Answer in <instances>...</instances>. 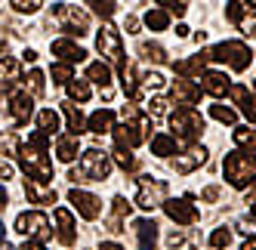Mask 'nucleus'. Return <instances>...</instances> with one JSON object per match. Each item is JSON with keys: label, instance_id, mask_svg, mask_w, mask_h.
Listing matches in <instances>:
<instances>
[{"label": "nucleus", "instance_id": "nucleus-1", "mask_svg": "<svg viewBox=\"0 0 256 250\" xmlns=\"http://www.w3.org/2000/svg\"><path fill=\"white\" fill-rule=\"evenodd\" d=\"M46 148H50V136H44L40 130L31 133L25 146H19L22 170L28 173V180H34V182H50L52 180V164L46 160Z\"/></svg>", "mask_w": 256, "mask_h": 250}, {"label": "nucleus", "instance_id": "nucleus-2", "mask_svg": "<svg viewBox=\"0 0 256 250\" xmlns=\"http://www.w3.org/2000/svg\"><path fill=\"white\" fill-rule=\"evenodd\" d=\"M108 173H112V158L99 148H86L80 154V164L71 167L68 180L71 182H102L108 180Z\"/></svg>", "mask_w": 256, "mask_h": 250}, {"label": "nucleus", "instance_id": "nucleus-3", "mask_svg": "<svg viewBox=\"0 0 256 250\" xmlns=\"http://www.w3.org/2000/svg\"><path fill=\"white\" fill-rule=\"evenodd\" d=\"M222 170H226L228 186H234V188H247V186L256 182V158H253V154L232 152V154L226 158Z\"/></svg>", "mask_w": 256, "mask_h": 250}, {"label": "nucleus", "instance_id": "nucleus-4", "mask_svg": "<svg viewBox=\"0 0 256 250\" xmlns=\"http://www.w3.org/2000/svg\"><path fill=\"white\" fill-rule=\"evenodd\" d=\"M170 127L176 130V136L186 142H194V139H200V133H204V118H200L194 108H188V105H182V108H176L173 114H170ZM173 136V139H176Z\"/></svg>", "mask_w": 256, "mask_h": 250}, {"label": "nucleus", "instance_id": "nucleus-5", "mask_svg": "<svg viewBox=\"0 0 256 250\" xmlns=\"http://www.w3.org/2000/svg\"><path fill=\"white\" fill-rule=\"evenodd\" d=\"M50 22H52V25H59V28H62V31H68V34H78V38L90 34V16H86L80 6L59 4L56 10H52Z\"/></svg>", "mask_w": 256, "mask_h": 250}, {"label": "nucleus", "instance_id": "nucleus-6", "mask_svg": "<svg viewBox=\"0 0 256 250\" xmlns=\"http://www.w3.org/2000/svg\"><path fill=\"white\" fill-rule=\"evenodd\" d=\"M96 46H99V52L105 56V62L108 65H114V68H126V62H124V46H120V31L114 28V25H102V31H99V38H96Z\"/></svg>", "mask_w": 256, "mask_h": 250}, {"label": "nucleus", "instance_id": "nucleus-7", "mask_svg": "<svg viewBox=\"0 0 256 250\" xmlns=\"http://www.w3.org/2000/svg\"><path fill=\"white\" fill-rule=\"evenodd\" d=\"M207 52H210V59L226 62L232 71H244V68L250 65V50H247V44H241V40H226V44H219V46H213V50H207Z\"/></svg>", "mask_w": 256, "mask_h": 250}, {"label": "nucleus", "instance_id": "nucleus-8", "mask_svg": "<svg viewBox=\"0 0 256 250\" xmlns=\"http://www.w3.org/2000/svg\"><path fill=\"white\" fill-rule=\"evenodd\" d=\"M16 232H19V235H25L28 241H40V244L52 235V228H50L46 216H44V213H38V210L19 213V220H16Z\"/></svg>", "mask_w": 256, "mask_h": 250}, {"label": "nucleus", "instance_id": "nucleus-9", "mask_svg": "<svg viewBox=\"0 0 256 250\" xmlns=\"http://www.w3.org/2000/svg\"><path fill=\"white\" fill-rule=\"evenodd\" d=\"M167 198V182L164 180H152V176H142L139 180V192H136V204L142 210H154L158 204H164Z\"/></svg>", "mask_w": 256, "mask_h": 250}, {"label": "nucleus", "instance_id": "nucleus-10", "mask_svg": "<svg viewBox=\"0 0 256 250\" xmlns=\"http://www.w3.org/2000/svg\"><path fill=\"white\" fill-rule=\"evenodd\" d=\"M164 210H167V216L179 226H192L198 220V210H194L192 198H170V201H164Z\"/></svg>", "mask_w": 256, "mask_h": 250}, {"label": "nucleus", "instance_id": "nucleus-11", "mask_svg": "<svg viewBox=\"0 0 256 250\" xmlns=\"http://www.w3.org/2000/svg\"><path fill=\"white\" fill-rule=\"evenodd\" d=\"M198 80H200V84H198V90H200V93H207V96H216V99H219V96H226V93L232 90V80L222 74V71H204V74H200Z\"/></svg>", "mask_w": 256, "mask_h": 250}, {"label": "nucleus", "instance_id": "nucleus-12", "mask_svg": "<svg viewBox=\"0 0 256 250\" xmlns=\"http://www.w3.org/2000/svg\"><path fill=\"white\" fill-rule=\"evenodd\" d=\"M10 114L16 118V124H28L34 114V99L28 96V90H10Z\"/></svg>", "mask_w": 256, "mask_h": 250}, {"label": "nucleus", "instance_id": "nucleus-13", "mask_svg": "<svg viewBox=\"0 0 256 250\" xmlns=\"http://www.w3.org/2000/svg\"><path fill=\"white\" fill-rule=\"evenodd\" d=\"M68 201L71 204H74V210L80 213V216L84 220H96L99 216V198H96V194H90V192H80V188H71L68 192Z\"/></svg>", "mask_w": 256, "mask_h": 250}, {"label": "nucleus", "instance_id": "nucleus-14", "mask_svg": "<svg viewBox=\"0 0 256 250\" xmlns=\"http://www.w3.org/2000/svg\"><path fill=\"white\" fill-rule=\"evenodd\" d=\"M52 56H59L62 65H71V62H84L86 59V50H80L74 40L62 38V40H52Z\"/></svg>", "mask_w": 256, "mask_h": 250}, {"label": "nucleus", "instance_id": "nucleus-15", "mask_svg": "<svg viewBox=\"0 0 256 250\" xmlns=\"http://www.w3.org/2000/svg\"><path fill=\"white\" fill-rule=\"evenodd\" d=\"M207 160V148H188L186 154H176L173 158V170L176 173H192L194 167H200Z\"/></svg>", "mask_w": 256, "mask_h": 250}, {"label": "nucleus", "instance_id": "nucleus-16", "mask_svg": "<svg viewBox=\"0 0 256 250\" xmlns=\"http://www.w3.org/2000/svg\"><path fill=\"white\" fill-rule=\"evenodd\" d=\"M133 228H136L139 250H154V247H158V226H154L152 220H136Z\"/></svg>", "mask_w": 256, "mask_h": 250}, {"label": "nucleus", "instance_id": "nucleus-17", "mask_svg": "<svg viewBox=\"0 0 256 250\" xmlns=\"http://www.w3.org/2000/svg\"><path fill=\"white\" fill-rule=\"evenodd\" d=\"M56 226H59V241H62L65 247H71V244L78 241V235H74V216H71L65 207L56 210Z\"/></svg>", "mask_w": 256, "mask_h": 250}, {"label": "nucleus", "instance_id": "nucleus-18", "mask_svg": "<svg viewBox=\"0 0 256 250\" xmlns=\"http://www.w3.org/2000/svg\"><path fill=\"white\" fill-rule=\"evenodd\" d=\"M173 99L176 102H182V105H188V108H192V105L200 99V90H198V84H192V80H173Z\"/></svg>", "mask_w": 256, "mask_h": 250}, {"label": "nucleus", "instance_id": "nucleus-19", "mask_svg": "<svg viewBox=\"0 0 256 250\" xmlns=\"http://www.w3.org/2000/svg\"><path fill=\"white\" fill-rule=\"evenodd\" d=\"M86 130H93L96 136L112 133V130H114V112H108V108L93 112V114H90V120H86Z\"/></svg>", "mask_w": 256, "mask_h": 250}, {"label": "nucleus", "instance_id": "nucleus-20", "mask_svg": "<svg viewBox=\"0 0 256 250\" xmlns=\"http://www.w3.org/2000/svg\"><path fill=\"white\" fill-rule=\"evenodd\" d=\"M25 194H28L31 204H56V192L44 182H34V180L25 182Z\"/></svg>", "mask_w": 256, "mask_h": 250}, {"label": "nucleus", "instance_id": "nucleus-21", "mask_svg": "<svg viewBox=\"0 0 256 250\" xmlns=\"http://www.w3.org/2000/svg\"><path fill=\"white\" fill-rule=\"evenodd\" d=\"M126 216H130V204H126L124 198H114V204H112V216H108V232L120 235V232H124V222H126Z\"/></svg>", "mask_w": 256, "mask_h": 250}, {"label": "nucleus", "instance_id": "nucleus-22", "mask_svg": "<svg viewBox=\"0 0 256 250\" xmlns=\"http://www.w3.org/2000/svg\"><path fill=\"white\" fill-rule=\"evenodd\" d=\"M210 62V52H200V56H194V59H186V62H176V74H182V78H200L204 74V65Z\"/></svg>", "mask_w": 256, "mask_h": 250}, {"label": "nucleus", "instance_id": "nucleus-23", "mask_svg": "<svg viewBox=\"0 0 256 250\" xmlns=\"http://www.w3.org/2000/svg\"><path fill=\"white\" fill-rule=\"evenodd\" d=\"M62 112H65V120H68V130H71V136H80V133L86 130V120H84L80 108H78L74 102H62Z\"/></svg>", "mask_w": 256, "mask_h": 250}, {"label": "nucleus", "instance_id": "nucleus-24", "mask_svg": "<svg viewBox=\"0 0 256 250\" xmlns=\"http://www.w3.org/2000/svg\"><path fill=\"white\" fill-rule=\"evenodd\" d=\"M78 148H80V142H78V136H59L56 139V154H59V160H65V164H71V160L78 158Z\"/></svg>", "mask_w": 256, "mask_h": 250}, {"label": "nucleus", "instance_id": "nucleus-25", "mask_svg": "<svg viewBox=\"0 0 256 250\" xmlns=\"http://www.w3.org/2000/svg\"><path fill=\"white\" fill-rule=\"evenodd\" d=\"M86 78H90V80H96V84L102 86V93H105V90H112V86H108V84H112V68H108L105 62H93V65L86 68Z\"/></svg>", "mask_w": 256, "mask_h": 250}, {"label": "nucleus", "instance_id": "nucleus-26", "mask_svg": "<svg viewBox=\"0 0 256 250\" xmlns=\"http://www.w3.org/2000/svg\"><path fill=\"white\" fill-rule=\"evenodd\" d=\"M19 71H22L19 62L10 59V56H4V59H0V86H10L12 80H19Z\"/></svg>", "mask_w": 256, "mask_h": 250}, {"label": "nucleus", "instance_id": "nucleus-27", "mask_svg": "<svg viewBox=\"0 0 256 250\" xmlns=\"http://www.w3.org/2000/svg\"><path fill=\"white\" fill-rule=\"evenodd\" d=\"M38 127H40V133H44V136L59 133V114L52 112V108H44V112L38 114Z\"/></svg>", "mask_w": 256, "mask_h": 250}, {"label": "nucleus", "instance_id": "nucleus-28", "mask_svg": "<svg viewBox=\"0 0 256 250\" xmlns=\"http://www.w3.org/2000/svg\"><path fill=\"white\" fill-rule=\"evenodd\" d=\"M152 152H154V154H160V158L176 154V139H173V136H167V133L154 136V139H152Z\"/></svg>", "mask_w": 256, "mask_h": 250}, {"label": "nucleus", "instance_id": "nucleus-29", "mask_svg": "<svg viewBox=\"0 0 256 250\" xmlns=\"http://www.w3.org/2000/svg\"><path fill=\"white\" fill-rule=\"evenodd\" d=\"M139 56L142 59H152V62H167V52H164L160 44H152V40H142L139 44Z\"/></svg>", "mask_w": 256, "mask_h": 250}, {"label": "nucleus", "instance_id": "nucleus-30", "mask_svg": "<svg viewBox=\"0 0 256 250\" xmlns=\"http://www.w3.org/2000/svg\"><path fill=\"white\" fill-rule=\"evenodd\" d=\"M10 154H19V136L12 130L0 133V158H10Z\"/></svg>", "mask_w": 256, "mask_h": 250}, {"label": "nucleus", "instance_id": "nucleus-31", "mask_svg": "<svg viewBox=\"0 0 256 250\" xmlns=\"http://www.w3.org/2000/svg\"><path fill=\"white\" fill-rule=\"evenodd\" d=\"M145 25H148L152 31H164L170 25V16L164 10H148V12H145Z\"/></svg>", "mask_w": 256, "mask_h": 250}, {"label": "nucleus", "instance_id": "nucleus-32", "mask_svg": "<svg viewBox=\"0 0 256 250\" xmlns=\"http://www.w3.org/2000/svg\"><path fill=\"white\" fill-rule=\"evenodd\" d=\"M65 86H68V96H71V99H78V102H86V99H90V84H86V80L71 78Z\"/></svg>", "mask_w": 256, "mask_h": 250}, {"label": "nucleus", "instance_id": "nucleus-33", "mask_svg": "<svg viewBox=\"0 0 256 250\" xmlns=\"http://www.w3.org/2000/svg\"><path fill=\"white\" fill-rule=\"evenodd\" d=\"M247 10H250V6H244L241 0H232V4L226 6V19L234 22V25H241V22L247 19Z\"/></svg>", "mask_w": 256, "mask_h": 250}, {"label": "nucleus", "instance_id": "nucleus-34", "mask_svg": "<svg viewBox=\"0 0 256 250\" xmlns=\"http://www.w3.org/2000/svg\"><path fill=\"white\" fill-rule=\"evenodd\" d=\"M234 142H238L241 148L256 152V130H250V127H238V130H234Z\"/></svg>", "mask_w": 256, "mask_h": 250}, {"label": "nucleus", "instance_id": "nucleus-35", "mask_svg": "<svg viewBox=\"0 0 256 250\" xmlns=\"http://www.w3.org/2000/svg\"><path fill=\"white\" fill-rule=\"evenodd\" d=\"M25 84H28V90H31V99L34 96H44V71H28V78H25Z\"/></svg>", "mask_w": 256, "mask_h": 250}, {"label": "nucleus", "instance_id": "nucleus-36", "mask_svg": "<svg viewBox=\"0 0 256 250\" xmlns=\"http://www.w3.org/2000/svg\"><path fill=\"white\" fill-rule=\"evenodd\" d=\"M228 244H232V232L228 228H216L213 235H210V247H216V250H222Z\"/></svg>", "mask_w": 256, "mask_h": 250}, {"label": "nucleus", "instance_id": "nucleus-37", "mask_svg": "<svg viewBox=\"0 0 256 250\" xmlns=\"http://www.w3.org/2000/svg\"><path fill=\"white\" fill-rule=\"evenodd\" d=\"M210 114H213L216 120H222V124H234V120H238V114L228 108V105H213V108H210Z\"/></svg>", "mask_w": 256, "mask_h": 250}, {"label": "nucleus", "instance_id": "nucleus-38", "mask_svg": "<svg viewBox=\"0 0 256 250\" xmlns=\"http://www.w3.org/2000/svg\"><path fill=\"white\" fill-rule=\"evenodd\" d=\"M90 6H93L102 19H112V12H114V0H86Z\"/></svg>", "mask_w": 256, "mask_h": 250}, {"label": "nucleus", "instance_id": "nucleus-39", "mask_svg": "<svg viewBox=\"0 0 256 250\" xmlns=\"http://www.w3.org/2000/svg\"><path fill=\"white\" fill-rule=\"evenodd\" d=\"M12 10H19V12H38L44 6V0H10Z\"/></svg>", "mask_w": 256, "mask_h": 250}, {"label": "nucleus", "instance_id": "nucleus-40", "mask_svg": "<svg viewBox=\"0 0 256 250\" xmlns=\"http://www.w3.org/2000/svg\"><path fill=\"white\" fill-rule=\"evenodd\" d=\"M154 4L158 6H167L176 16H186V10H188V0H154Z\"/></svg>", "mask_w": 256, "mask_h": 250}, {"label": "nucleus", "instance_id": "nucleus-41", "mask_svg": "<svg viewBox=\"0 0 256 250\" xmlns=\"http://www.w3.org/2000/svg\"><path fill=\"white\" fill-rule=\"evenodd\" d=\"M114 160H118V164H120L124 170H133V167H136V160H133V154L126 152V148H114Z\"/></svg>", "mask_w": 256, "mask_h": 250}, {"label": "nucleus", "instance_id": "nucleus-42", "mask_svg": "<svg viewBox=\"0 0 256 250\" xmlns=\"http://www.w3.org/2000/svg\"><path fill=\"white\" fill-rule=\"evenodd\" d=\"M52 80H56V84H68L71 80V68L68 65H52Z\"/></svg>", "mask_w": 256, "mask_h": 250}, {"label": "nucleus", "instance_id": "nucleus-43", "mask_svg": "<svg viewBox=\"0 0 256 250\" xmlns=\"http://www.w3.org/2000/svg\"><path fill=\"white\" fill-rule=\"evenodd\" d=\"M148 114H152V118H164V114H167V99H152Z\"/></svg>", "mask_w": 256, "mask_h": 250}, {"label": "nucleus", "instance_id": "nucleus-44", "mask_svg": "<svg viewBox=\"0 0 256 250\" xmlns=\"http://www.w3.org/2000/svg\"><path fill=\"white\" fill-rule=\"evenodd\" d=\"M238 228H241L244 235H253V238H256V220H250V216H241V220H238Z\"/></svg>", "mask_w": 256, "mask_h": 250}, {"label": "nucleus", "instance_id": "nucleus-45", "mask_svg": "<svg viewBox=\"0 0 256 250\" xmlns=\"http://www.w3.org/2000/svg\"><path fill=\"white\" fill-rule=\"evenodd\" d=\"M228 93H232V99H234L238 105H244V102H247V96H250V93H247V86H241V84H238V86H232Z\"/></svg>", "mask_w": 256, "mask_h": 250}, {"label": "nucleus", "instance_id": "nucleus-46", "mask_svg": "<svg viewBox=\"0 0 256 250\" xmlns=\"http://www.w3.org/2000/svg\"><path fill=\"white\" fill-rule=\"evenodd\" d=\"M142 84H145V86H152V90H158V86L164 84V78L158 74V71H152V74H145V78H142Z\"/></svg>", "mask_w": 256, "mask_h": 250}, {"label": "nucleus", "instance_id": "nucleus-47", "mask_svg": "<svg viewBox=\"0 0 256 250\" xmlns=\"http://www.w3.org/2000/svg\"><path fill=\"white\" fill-rule=\"evenodd\" d=\"M241 28H244V34H250V38L256 40V16H247V19L241 22Z\"/></svg>", "mask_w": 256, "mask_h": 250}, {"label": "nucleus", "instance_id": "nucleus-48", "mask_svg": "<svg viewBox=\"0 0 256 250\" xmlns=\"http://www.w3.org/2000/svg\"><path fill=\"white\" fill-rule=\"evenodd\" d=\"M241 108H244V114H247L250 120H256V96H247V102L241 105Z\"/></svg>", "mask_w": 256, "mask_h": 250}, {"label": "nucleus", "instance_id": "nucleus-49", "mask_svg": "<svg viewBox=\"0 0 256 250\" xmlns=\"http://www.w3.org/2000/svg\"><path fill=\"white\" fill-rule=\"evenodd\" d=\"M200 198H204V201H216V198H219V188H216V186L204 188V192H200Z\"/></svg>", "mask_w": 256, "mask_h": 250}, {"label": "nucleus", "instance_id": "nucleus-50", "mask_svg": "<svg viewBox=\"0 0 256 250\" xmlns=\"http://www.w3.org/2000/svg\"><path fill=\"white\" fill-rule=\"evenodd\" d=\"M12 176V167L6 164V160H0V180H10Z\"/></svg>", "mask_w": 256, "mask_h": 250}, {"label": "nucleus", "instance_id": "nucleus-51", "mask_svg": "<svg viewBox=\"0 0 256 250\" xmlns=\"http://www.w3.org/2000/svg\"><path fill=\"white\" fill-rule=\"evenodd\" d=\"M22 250H46V247H44L40 241H25V247H22Z\"/></svg>", "mask_w": 256, "mask_h": 250}, {"label": "nucleus", "instance_id": "nucleus-52", "mask_svg": "<svg viewBox=\"0 0 256 250\" xmlns=\"http://www.w3.org/2000/svg\"><path fill=\"white\" fill-rule=\"evenodd\" d=\"M136 28H139V22L130 16V19H126V34H136Z\"/></svg>", "mask_w": 256, "mask_h": 250}, {"label": "nucleus", "instance_id": "nucleus-53", "mask_svg": "<svg viewBox=\"0 0 256 250\" xmlns=\"http://www.w3.org/2000/svg\"><path fill=\"white\" fill-rule=\"evenodd\" d=\"M102 250H124V247H120V244H114V241H105V244H102Z\"/></svg>", "mask_w": 256, "mask_h": 250}, {"label": "nucleus", "instance_id": "nucleus-54", "mask_svg": "<svg viewBox=\"0 0 256 250\" xmlns=\"http://www.w3.org/2000/svg\"><path fill=\"white\" fill-rule=\"evenodd\" d=\"M247 204H250V207H253V213H256V188L247 194Z\"/></svg>", "mask_w": 256, "mask_h": 250}, {"label": "nucleus", "instance_id": "nucleus-55", "mask_svg": "<svg viewBox=\"0 0 256 250\" xmlns=\"http://www.w3.org/2000/svg\"><path fill=\"white\" fill-rule=\"evenodd\" d=\"M22 56H25V62H34V59H38V52H34V50H25Z\"/></svg>", "mask_w": 256, "mask_h": 250}, {"label": "nucleus", "instance_id": "nucleus-56", "mask_svg": "<svg viewBox=\"0 0 256 250\" xmlns=\"http://www.w3.org/2000/svg\"><path fill=\"white\" fill-rule=\"evenodd\" d=\"M0 210H6V192H4V186H0Z\"/></svg>", "mask_w": 256, "mask_h": 250}, {"label": "nucleus", "instance_id": "nucleus-57", "mask_svg": "<svg viewBox=\"0 0 256 250\" xmlns=\"http://www.w3.org/2000/svg\"><path fill=\"white\" fill-rule=\"evenodd\" d=\"M241 250H256V238H253V241H244V244H241Z\"/></svg>", "mask_w": 256, "mask_h": 250}, {"label": "nucleus", "instance_id": "nucleus-58", "mask_svg": "<svg viewBox=\"0 0 256 250\" xmlns=\"http://www.w3.org/2000/svg\"><path fill=\"white\" fill-rule=\"evenodd\" d=\"M0 250H16L12 244H6V241H0Z\"/></svg>", "mask_w": 256, "mask_h": 250}, {"label": "nucleus", "instance_id": "nucleus-59", "mask_svg": "<svg viewBox=\"0 0 256 250\" xmlns=\"http://www.w3.org/2000/svg\"><path fill=\"white\" fill-rule=\"evenodd\" d=\"M241 4H244V0H241ZM247 4H250V6H256V0H247Z\"/></svg>", "mask_w": 256, "mask_h": 250}]
</instances>
